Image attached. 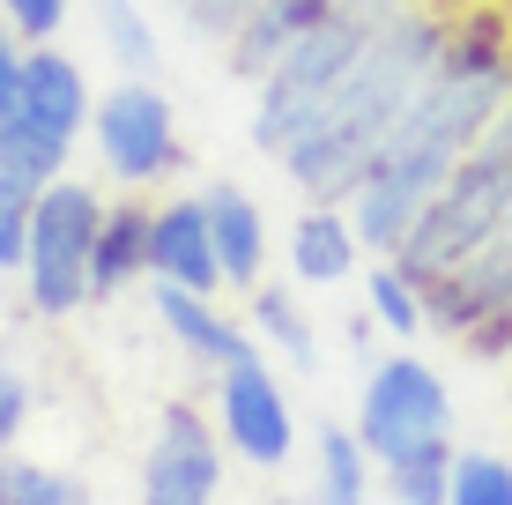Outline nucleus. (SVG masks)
<instances>
[{
    "label": "nucleus",
    "instance_id": "5701e85b",
    "mask_svg": "<svg viewBox=\"0 0 512 505\" xmlns=\"http://www.w3.org/2000/svg\"><path fill=\"white\" fill-rule=\"evenodd\" d=\"M446 476H453V446H438V454H409V461L379 468L386 505H446Z\"/></svg>",
    "mask_w": 512,
    "mask_h": 505
},
{
    "label": "nucleus",
    "instance_id": "9b49d317",
    "mask_svg": "<svg viewBox=\"0 0 512 505\" xmlns=\"http://www.w3.org/2000/svg\"><path fill=\"white\" fill-rule=\"evenodd\" d=\"M149 283L223 298L216 231H208V201H201V194H164V201H149Z\"/></svg>",
    "mask_w": 512,
    "mask_h": 505
},
{
    "label": "nucleus",
    "instance_id": "b1692460",
    "mask_svg": "<svg viewBox=\"0 0 512 505\" xmlns=\"http://www.w3.org/2000/svg\"><path fill=\"white\" fill-rule=\"evenodd\" d=\"M30 216H38V186H30V179H8V171H0V275H23Z\"/></svg>",
    "mask_w": 512,
    "mask_h": 505
},
{
    "label": "nucleus",
    "instance_id": "a878e982",
    "mask_svg": "<svg viewBox=\"0 0 512 505\" xmlns=\"http://www.w3.org/2000/svg\"><path fill=\"white\" fill-rule=\"evenodd\" d=\"M75 15V0H0V23L15 30L23 45H52Z\"/></svg>",
    "mask_w": 512,
    "mask_h": 505
},
{
    "label": "nucleus",
    "instance_id": "f03ea898",
    "mask_svg": "<svg viewBox=\"0 0 512 505\" xmlns=\"http://www.w3.org/2000/svg\"><path fill=\"white\" fill-rule=\"evenodd\" d=\"M446 38H453V23H446L438 8H423V0L394 8V15L379 23V38L357 52V67L342 75V90H334V104L320 112V127L282 156L275 171H282L305 201H342V208H349V194L364 186V171H372L379 149L394 142L401 112H409L416 90L431 82Z\"/></svg>",
    "mask_w": 512,
    "mask_h": 505
},
{
    "label": "nucleus",
    "instance_id": "f3484780",
    "mask_svg": "<svg viewBox=\"0 0 512 505\" xmlns=\"http://www.w3.org/2000/svg\"><path fill=\"white\" fill-rule=\"evenodd\" d=\"M245 327H253L260 357H275L282 372H312V364H320V327L297 305V290H282V283L245 290Z\"/></svg>",
    "mask_w": 512,
    "mask_h": 505
},
{
    "label": "nucleus",
    "instance_id": "412c9836",
    "mask_svg": "<svg viewBox=\"0 0 512 505\" xmlns=\"http://www.w3.org/2000/svg\"><path fill=\"white\" fill-rule=\"evenodd\" d=\"M0 505H90V483L52 468V461L0 454Z\"/></svg>",
    "mask_w": 512,
    "mask_h": 505
},
{
    "label": "nucleus",
    "instance_id": "aec40b11",
    "mask_svg": "<svg viewBox=\"0 0 512 505\" xmlns=\"http://www.w3.org/2000/svg\"><path fill=\"white\" fill-rule=\"evenodd\" d=\"M97 15V45L119 75H156L164 67V38H156V15L141 0H90Z\"/></svg>",
    "mask_w": 512,
    "mask_h": 505
},
{
    "label": "nucleus",
    "instance_id": "a211bd4d",
    "mask_svg": "<svg viewBox=\"0 0 512 505\" xmlns=\"http://www.w3.org/2000/svg\"><path fill=\"white\" fill-rule=\"evenodd\" d=\"M379 461L364 454V439L349 424H320L312 431V505H372Z\"/></svg>",
    "mask_w": 512,
    "mask_h": 505
},
{
    "label": "nucleus",
    "instance_id": "39448f33",
    "mask_svg": "<svg viewBox=\"0 0 512 505\" xmlns=\"http://www.w3.org/2000/svg\"><path fill=\"white\" fill-rule=\"evenodd\" d=\"M90 67L75 52L52 45H30L23 60V90H15V112L0 119V171L8 179H30V186H52L75 171V149L90 142Z\"/></svg>",
    "mask_w": 512,
    "mask_h": 505
},
{
    "label": "nucleus",
    "instance_id": "20e7f679",
    "mask_svg": "<svg viewBox=\"0 0 512 505\" xmlns=\"http://www.w3.org/2000/svg\"><path fill=\"white\" fill-rule=\"evenodd\" d=\"M505 208H512V104L483 127V142L453 164V179L438 186V201L423 208L416 231L401 238L394 268H409L423 290L446 283V275L505 223Z\"/></svg>",
    "mask_w": 512,
    "mask_h": 505
},
{
    "label": "nucleus",
    "instance_id": "4be33fe9",
    "mask_svg": "<svg viewBox=\"0 0 512 505\" xmlns=\"http://www.w3.org/2000/svg\"><path fill=\"white\" fill-rule=\"evenodd\" d=\"M446 505H512V454H498V446H453Z\"/></svg>",
    "mask_w": 512,
    "mask_h": 505
},
{
    "label": "nucleus",
    "instance_id": "f257e3e1",
    "mask_svg": "<svg viewBox=\"0 0 512 505\" xmlns=\"http://www.w3.org/2000/svg\"><path fill=\"white\" fill-rule=\"evenodd\" d=\"M512 104V38L490 15L453 23L446 52H438L431 82L401 112L394 142L379 149V164L364 171V186L349 194V223H357L364 253L394 260L401 238L416 231V216L438 201V186L453 179V164L483 142V127Z\"/></svg>",
    "mask_w": 512,
    "mask_h": 505
},
{
    "label": "nucleus",
    "instance_id": "f8f14e48",
    "mask_svg": "<svg viewBox=\"0 0 512 505\" xmlns=\"http://www.w3.org/2000/svg\"><path fill=\"white\" fill-rule=\"evenodd\" d=\"M282 260H290V283H305V290H342V283H357L364 275V238H357V223H349V208L342 201H305L290 216V231H282Z\"/></svg>",
    "mask_w": 512,
    "mask_h": 505
},
{
    "label": "nucleus",
    "instance_id": "6e6552de",
    "mask_svg": "<svg viewBox=\"0 0 512 505\" xmlns=\"http://www.w3.org/2000/svg\"><path fill=\"white\" fill-rule=\"evenodd\" d=\"M104 194L90 179H52L38 186V216H30V253H23V305L38 320H75L90 312V253H97Z\"/></svg>",
    "mask_w": 512,
    "mask_h": 505
},
{
    "label": "nucleus",
    "instance_id": "423d86ee",
    "mask_svg": "<svg viewBox=\"0 0 512 505\" xmlns=\"http://www.w3.org/2000/svg\"><path fill=\"white\" fill-rule=\"evenodd\" d=\"M90 149L119 194H171L186 179L179 104L156 75H119L90 104Z\"/></svg>",
    "mask_w": 512,
    "mask_h": 505
},
{
    "label": "nucleus",
    "instance_id": "ddd939ff",
    "mask_svg": "<svg viewBox=\"0 0 512 505\" xmlns=\"http://www.w3.org/2000/svg\"><path fill=\"white\" fill-rule=\"evenodd\" d=\"M208 231H216V268L223 290H260L268 283V260H275V231H268V208L245 194L238 179H208Z\"/></svg>",
    "mask_w": 512,
    "mask_h": 505
},
{
    "label": "nucleus",
    "instance_id": "cd10ccee",
    "mask_svg": "<svg viewBox=\"0 0 512 505\" xmlns=\"http://www.w3.org/2000/svg\"><path fill=\"white\" fill-rule=\"evenodd\" d=\"M275 505H312V498H275Z\"/></svg>",
    "mask_w": 512,
    "mask_h": 505
},
{
    "label": "nucleus",
    "instance_id": "4468645a",
    "mask_svg": "<svg viewBox=\"0 0 512 505\" xmlns=\"http://www.w3.org/2000/svg\"><path fill=\"white\" fill-rule=\"evenodd\" d=\"M156 290V327H164L171 342L186 350V364H201V372H223V364L253 357V327L238 320V312H223V298H201V290H171V283H149Z\"/></svg>",
    "mask_w": 512,
    "mask_h": 505
},
{
    "label": "nucleus",
    "instance_id": "1a4fd4ad",
    "mask_svg": "<svg viewBox=\"0 0 512 505\" xmlns=\"http://www.w3.org/2000/svg\"><path fill=\"white\" fill-rule=\"evenodd\" d=\"M208 387H216L208 416H216L231 461L282 476V468L305 454V424H297V402H290V387H282V364L275 357L253 350V357L223 364V372H208Z\"/></svg>",
    "mask_w": 512,
    "mask_h": 505
},
{
    "label": "nucleus",
    "instance_id": "7ed1b4c3",
    "mask_svg": "<svg viewBox=\"0 0 512 505\" xmlns=\"http://www.w3.org/2000/svg\"><path fill=\"white\" fill-rule=\"evenodd\" d=\"M394 8H409V0H349L342 15H327L312 38H297L268 75L253 82V119H245V134H253V149L268 156V164H282V156L320 127V112L334 104L342 75L357 67V52L379 38V23Z\"/></svg>",
    "mask_w": 512,
    "mask_h": 505
},
{
    "label": "nucleus",
    "instance_id": "bb28decb",
    "mask_svg": "<svg viewBox=\"0 0 512 505\" xmlns=\"http://www.w3.org/2000/svg\"><path fill=\"white\" fill-rule=\"evenodd\" d=\"M23 60H30V45L15 38L8 23H0V119L15 112V90H23Z\"/></svg>",
    "mask_w": 512,
    "mask_h": 505
},
{
    "label": "nucleus",
    "instance_id": "0eeeda50",
    "mask_svg": "<svg viewBox=\"0 0 512 505\" xmlns=\"http://www.w3.org/2000/svg\"><path fill=\"white\" fill-rule=\"evenodd\" d=\"M349 431L364 439V454H372L379 468L453 446V387H446V372H438L431 357H416L409 342H394L386 357L364 364Z\"/></svg>",
    "mask_w": 512,
    "mask_h": 505
},
{
    "label": "nucleus",
    "instance_id": "393cba45",
    "mask_svg": "<svg viewBox=\"0 0 512 505\" xmlns=\"http://www.w3.org/2000/svg\"><path fill=\"white\" fill-rule=\"evenodd\" d=\"M30 416H38V379L0 357V454H15V439L30 431Z\"/></svg>",
    "mask_w": 512,
    "mask_h": 505
},
{
    "label": "nucleus",
    "instance_id": "dca6fc26",
    "mask_svg": "<svg viewBox=\"0 0 512 505\" xmlns=\"http://www.w3.org/2000/svg\"><path fill=\"white\" fill-rule=\"evenodd\" d=\"M134 283H149V201L119 194V201H104V223H97L90 305H112L119 290H134Z\"/></svg>",
    "mask_w": 512,
    "mask_h": 505
},
{
    "label": "nucleus",
    "instance_id": "2eb2a0df",
    "mask_svg": "<svg viewBox=\"0 0 512 505\" xmlns=\"http://www.w3.org/2000/svg\"><path fill=\"white\" fill-rule=\"evenodd\" d=\"M342 8H349V0H260L231 38H223V67L253 90V82L268 75V67H275L297 38H312V30H320L327 15H342Z\"/></svg>",
    "mask_w": 512,
    "mask_h": 505
},
{
    "label": "nucleus",
    "instance_id": "6ab92c4d",
    "mask_svg": "<svg viewBox=\"0 0 512 505\" xmlns=\"http://www.w3.org/2000/svg\"><path fill=\"white\" fill-rule=\"evenodd\" d=\"M357 290H364V320H372L386 342L431 335V298H423V283L409 268H394V260H364Z\"/></svg>",
    "mask_w": 512,
    "mask_h": 505
},
{
    "label": "nucleus",
    "instance_id": "c85d7f7f",
    "mask_svg": "<svg viewBox=\"0 0 512 505\" xmlns=\"http://www.w3.org/2000/svg\"><path fill=\"white\" fill-rule=\"evenodd\" d=\"M505 364H512V350H505Z\"/></svg>",
    "mask_w": 512,
    "mask_h": 505
},
{
    "label": "nucleus",
    "instance_id": "9d476101",
    "mask_svg": "<svg viewBox=\"0 0 512 505\" xmlns=\"http://www.w3.org/2000/svg\"><path fill=\"white\" fill-rule=\"evenodd\" d=\"M223 476H231V446H223L216 416L201 402H164L141 446V505H216Z\"/></svg>",
    "mask_w": 512,
    "mask_h": 505
}]
</instances>
